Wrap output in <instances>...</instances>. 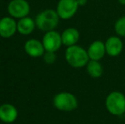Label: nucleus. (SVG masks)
<instances>
[{
	"label": "nucleus",
	"mask_w": 125,
	"mask_h": 124,
	"mask_svg": "<svg viewBox=\"0 0 125 124\" xmlns=\"http://www.w3.org/2000/svg\"><path fill=\"white\" fill-rule=\"evenodd\" d=\"M66 60L71 66L80 68L89 63V57L88 51L75 44L67 48L66 51Z\"/></svg>",
	"instance_id": "f257e3e1"
},
{
	"label": "nucleus",
	"mask_w": 125,
	"mask_h": 124,
	"mask_svg": "<svg viewBox=\"0 0 125 124\" xmlns=\"http://www.w3.org/2000/svg\"><path fill=\"white\" fill-rule=\"evenodd\" d=\"M60 16L57 12L53 10L42 11L36 16L35 23L39 30L43 31H53L59 24Z\"/></svg>",
	"instance_id": "f03ea898"
},
{
	"label": "nucleus",
	"mask_w": 125,
	"mask_h": 124,
	"mask_svg": "<svg viewBox=\"0 0 125 124\" xmlns=\"http://www.w3.org/2000/svg\"><path fill=\"white\" fill-rule=\"evenodd\" d=\"M106 109L111 114L120 116L125 113V96L121 92H112L105 100Z\"/></svg>",
	"instance_id": "7ed1b4c3"
},
{
	"label": "nucleus",
	"mask_w": 125,
	"mask_h": 124,
	"mask_svg": "<svg viewBox=\"0 0 125 124\" xmlns=\"http://www.w3.org/2000/svg\"><path fill=\"white\" fill-rule=\"evenodd\" d=\"M53 103L56 109L62 111H72L77 107V98L73 94L67 92H62L56 94Z\"/></svg>",
	"instance_id": "20e7f679"
},
{
	"label": "nucleus",
	"mask_w": 125,
	"mask_h": 124,
	"mask_svg": "<svg viewBox=\"0 0 125 124\" xmlns=\"http://www.w3.org/2000/svg\"><path fill=\"white\" fill-rule=\"evenodd\" d=\"M78 7L77 0H60L57 4L56 12L61 19L68 20L74 16Z\"/></svg>",
	"instance_id": "39448f33"
},
{
	"label": "nucleus",
	"mask_w": 125,
	"mask_h": 124,
	"mask_svg": "<svg viewBox=\"0 0 125 124\" xmlns=\"http://www.w3.org/2000/svg\"><path fill=\"white\" fill-rule=\"evenodd\" d=\"M8 12L14 18L21 19L29 14V3L26 0H12L8 5Z\"/></svg>",
	"instance_id": "423d86ee"
},
{
	"label": "nucleus",
	"mask_w": 125,
	"mask_h": 124,
	"mask_svg": "<svg viewBox=\"0 0 125 124\" xmlns=\"http://www.w3.org/2000/svg\"><path fill=\"white\" fill-rule=\"evenodd\" d=\"M43 44L46 51L56 52L62 44L61 35L54 30L47 31L43 36Z\"/></svg>",
	"instance_id": "0eeeda50"
},
{
	"label": "nucleus",
	"mask_w": 125,
	"mask_h": 124,
	"mask_svg": "<svg viewBox=\"0 0 125 124\" xmlns=\"http://www.w3.org/2000/svg\"><path fill=\"white\" fill-rule=\"evenodd\" d=\"M17 31V23L12 17H3L0 20V36L9 38Z\"/></svg>",
	"instance_id": "6e6552de"
},
{
	"label": "nucleus",
	"mask_w": 125,
	"mask_h": 124,
	"mask_svg": "<svg viewBox=\"0 0 125 124\" xmlns=\"http://www.w3.org/2000/svg\"><path fill=\"white\" fill-rule=\"evenodd\" d=\"M25 48L26 53L31 57H40L44 55L45 48L43 47V43L39 42L37 39H30L25 43Z\"/></svg>",
	"instance_id": "1a4fd4ad"
},
{
	"label": "nucleus",
	"mask_w": 125,
	"mask_h": 124,
	"mask_svg": "<svg viewBox=\"0 0 125 124\" xmlns=\"http://www.w3.org/2000/svg\"><path fill=\"white\" fill-rule=\"evenodd\" d=\"M18 111L16 108L10 104H3L0 105V120L5 123H11L16 120Z\"/></svg>",
	"instance_id": "9d476101"
},
{
	"label": "nucleus",
	"mask_w": 125,
	"mask_h": 124,
	"mask_svg": "<svg viewBox=\"0 0 125 124\" xmlns=\"http://www.w3.org/2000/svg\"><path fill=\"white\" fill-rule=\"evenodd\" d=\"M105 43L101 41H94L90 44L88 49V55L91 60L99 61L104 57L105 54Z\"/></svg>",
	"instance_id": "9b49d317"
},
{
	"label": "nucleus",
	"mask_w": 125,
	"mask_h": 124,
	"mask_svg": "<svg viewBox=\"0 0 125 124\" xmlns=\"http://www.w3.org/2000/svg\"><path fill=\"white\" fill-rule=\"evenodd\" d=\"M105 51L111 56H117L123 50V42L117 37H110L105 43Z\"/></svg>",
	"instance_id": "f8f14e48"
},
{
	"label": "nucleus",
	"mask_w": 125,
	"mask_h": 124,
	"mask_svg": "<svg viewBox=\"0 0 125 124\" xmlns=\"http://www.w3.org/2000/svg\"><path fill=\"white\" fill-rule=\"evenodd\" d=\"M36 23L30 17H23L17 22V31L21 35H29L34 31Z\"/></svg>",
	"instance_id": "ddd939ff"
},
{
	"label": "nucleus",
	"mask_w": 125,
	"mask_h": 124,
	"mask_svg": "<svg viewBox=\"0 0 125 124\" xmlns=\"http://www.w3.org/2000/svg\"><path fill=\"white\" fill-rule=\"evenodd\" d=\"M61 39H62V44L66 46L69 47L75 45L79 39L78 31L73 27L66 29L61 34Z\"/></svg>",
	"instance_id": "4468645a"
},
{
	"label": "nucleus",
	"mask_w": 125,
	"mask_h": 124,
	"mask_svg": "<svg viewBox=\"0 0 125 124\" xmlns=\"http://www.w3.org/2000/svg\"><path fill=\"white\" fill-rule=\"evenodd\" d=\"M87 71L90 76L99 78L103 73V68L97 60H90L87 64Z\"/></svg>",
	"instance_id": "2eb2a0df"
},
{
	"label": "nucleus",
	"mask_w": 125,
	"mask_h": 124,
	"mask_svg": "<svg viewBox=\"0 0 125 124\" xmlns=\"http://www.w3.org/2000/svg\"><path fill=\"white\" fill-rule=\"evenodd\" d=\"M115 31L117 35L121 37H125V16H122L116 21Z\"/></svg>",
	"instance_id": "dca6fc26"
},
{
	"label": "nucleus",
	"mask_w": 125,
	"mask_h": 124,
	"mask_svg": "<svg viewBox=\"0 0 125 124\" xmlns=\"http://www.w3.org/2000/svg\"><path fill=\"white\" fill-rule=\"evenodd\" d=\"M43 60L49 65L54 64L56 60V55L55 52L46 51V53L43 55Z\"/></svg>",
	"instance_id": "f3484780"
},
{
	"label": "nucleus",
	"mask_w": 125,
	"mask_h": 124,
	"mask_svg": "<svg viewBox=\"0 0 125 124\" xmlns=\"http://www.w3.org/2000/svg\"><path fill=\"white\" fill-rule=\"evenodd\" d=\"M78 6H84L88 3V0H77Z\"/></svg>",
	"instance_id": "a211bd4d"
},
{
	"label": "nucleus",
	"mask_w": 125,
	"mask_h": 124,
	"mask_svg": "<svg viewBox=\"0 0 125 124\" xmlns=\"http://www.w3.org/2000/svg\"><path fill=\"white\" fill-rule=\"evenodd\" d=\"M117 1H118V3H120V4L125 5V0H117Z\"/></svg>",
	"instance_id": "6ab92c4d"
},
{
	"label": "nucleus",
	"mask_w": 125,
	"mask_h": 124,
	"mask_svg": "<svg viewBox=\"0 0 125 124\" xmlns=\"http://www.w3.org/2000/svg\"><path fill=\"white\" fill-rule=\"evenodd\" d=\"M124 118H125V113H124Z\"/></svg>",
	"instance_id": "aec40b11"
}]
</instances>
